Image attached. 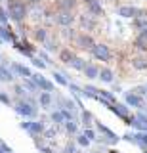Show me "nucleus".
<instances>
[{"label":"nucleus","mask_w":147,"mask_h":153,"mask_svg":"<svg viewBox=\"0 0 147 153\" xmlns=\"http://www.w3.org/2000/svg\"><path fill=\"white\" fill-rule=\"evenodd\" d=\"M10 16L16 21H21L27 16V6L23 2H10Z\"/></svg>","instance_id":"f257e3e1"},{"label":"nucleus","mask_w":147,"mask_h":153,"mask_svg":"<svg viewBox=\"0 0 147 153\" xmlns=\"http://www.w3.org/2000/svg\"><path fill=\"white\" fill-rule=\"evenodd\" d=\"M92 52H94V56L98 57V59H103V61H107L109 57H111V52H109V48L105 44H98V46H94L92 48Z\"/></svg>","instance_id":"f03ea898"},{"label":"nucleus","mask_w":147,"mask_h":153,"mask_svg":"<svg viewBox=\"0 0 147 153\" xmlns=\"http://www.w3.org/2000/svg\"><path fill=\"white\" fill-rule=\"evenodd\" d=\"M118 13H120L122 17H141L143 16V12L134 8V6H122L120 10H118Z\"/></svg>","instance_id":"7ed1b4c3"},{"label":"nucleus","mask_w":147,"mask_h":153,"mask_svg":"<svg viewBox=\"0 0 147 153\" xmlns=\"http://www.w3.org/2000/svg\"><path fill=\"white\" fill-rule=\"evenodd\" d=\"M55 21H58L59 25H63V27H69L71 23L75 21V16H71V12H59L58 17H55Z\"/></svg>","instance_id":"20e7f679"},{"label":"nucleus","mask_w":147,"mask_h":153,"mask_svg":"<svg viewBox=\"0 0 147 153\" xmlns=\"http://www.w3.org/2000/svg\"><path fill=\"white\" fill-rule=\"evenodd\" d=\"M77 44L80 48H92V46H96V44H94V38L88 36V35H78L77 36Z\"/></svg>","instance_id":"39448f33"},{"label":"nucleus","mask_w":147,"mask_h":153,"mask_svg":"<svg viewBox=\"0 0 147 153\" xmlns=\"http://www.w3.org/2000/svg\"><path fill=\"white\" fill-rule=\"evenodd\" d=\"M75 6H77V0H59L58 2L59 12H71Z\"/></svg>","instance_id":"423d86ee"},{"label":"nucleus","mask_w":147,"mask_h":153,"mask_svg":"<svg viewBox=\"0 0 147 153\" xmlns=\"http://www.w3.org/2000/svg\"><path fill=\"white\" fill-rule=\"evenodd\" d=\"M88 8H90V12H92L94 16H101V13H103V8L99 6L98 0H92V2H88Z\"/></svg>","instance_id":"0eeeda50"},{"label":"nucleus","mask_w":147,"mask_h":153,"mask_svg":"<svg viewBox=\"0 0 147 153\" xmlns=\"http://www.w3.org/2000/svg\"><path fill=\"white\" fill-rule=\"evenodd\" d=\"M94 17V16H92ZM90 17V16H80L78 17V21H80V25H82L84 29H94V19Z\"/></svg>","instance_id":"6e6552de"},{"label":"nucleus","mask_w":147,"mask_h":153,"mask_svg":"<svg viewBox=\"0 0 147 153\" xmlns=\"http://www.w3.org/2000/svg\"><path fill=\"white\" fill-rule=\"evenodd\" d=\"M132 65H134L136 69H145V67H147V59H145V57H136V59H132Z\"/></svg>","instance_id":"1a4fd4ad"},{"label":"nucleus","mask_w":147,"mask_h":153,"mask_svg":"<svg viewBox=\"0 0 147 153\" xmlns=\"http://www.w3.org/2000/svg\"><path fill=\"white\" fill-rule=\"evenodd\" d=\"M84 71H86V75L90 76V79H96V76L99 75L98 67H94V65H86V67H84Z\"/></svg>","instance_id":"9d476101"},{"label":"nucleus","mask_w":147,"mask_h":153,"mask_svg":"<svg viewBox=\"0 0 147 153\" xmlns=\"http://www.w3.org/2000/svg\"><path fill=\"white\" fill-rule=\"evenodd\" d=\"M136 25L140 31H143V29H147V17L141 16V17H136Z\"/></svg>","instance_id":"9b49d317"},{"label":"nucleus","mask_w":147,"mask_h":153,"mask_svg":"<svg viewBox=\"0 0 147 153\" xmlns=\"http://www.w3.org/2000/svg\"><path fill=\"white\" fill-rule=\"evenodd\" d=\"M99 75H101V80H105V82H111V80H113V73L109 69H103Z\"/></svg>","instance_id":"f8f14e48"},{"label":"nucleus","mask_w":147,"mask_h":153,"mask_svg":"<svg viewBox=\"0 0 147 153\" xmlns=\"http://www.w3.org/2000/svg\"><path fill=\"white\" fill-rule=\"evenodd\" d=\"M46 36H48V31H46V29H38V31H36V35H35V38L36 40H46Z\"/></svg>","instance_id":"ddd939ff"},{"label":"nucleus","mask_w":147,"mask_h":153,"mask_svg":"<svg viewBox=\"0 0 147 153\" xmlns=\"http://www.w3.org/2000/svg\"><path fill=\"white\" fill-rule=\"evenodd\" d=\"M59 56H61V59H63V61H69V63H71V61H73V57H75V56L71 54L69 50H63V52H61Z\"/></svg>","instance_id":"4468645a"},{"label":"nucleus","mask_w":147,"mask_h":153,"mask_svg":"<svg viewBox=\"0 0 147 153\" xmlns=\"http://www.w3.org/2000/svg\"><path fill=\"white\" fill-rule=\"evenodd\" d=\"M136 48H140V50H145V48H147V40L140 36V38L136 40Z\"/></svg>","instance_id":"2eb2a0df"},{"label":"nucleus","mask_w":147,"mask_h":153,"mask_svg":"<svg viewBox=\"0 0 147 153\" xmlns=\"http://www.w3.org/2000/svg\"><path fill=\"white\" fill-rule=\"evenodd\" d=\"M71 63H73V67H77V69H84V67H86V65L82 63V59H77V57H73Z\"/></svg>","instance_id":"dca6fc26"},{"label":"nucleus","mask_w":147,"mask_h":153,"mask_svg":"<svg viewBox=\"0 0 147 153\" xmlns=\"http://www.w3.org/2000/svg\"><path fill=\"white\" fill-rule=\"evenodd\" d=\"M128 103H132V105H140V100H137L136 96H128Z\"/></svg>","instance_id":"f3484780"},{"label":"nucleus","mask_w":147,"mask_h":153,"mask_svg":"<svg viewBox=\"0 0 147 153\" xmlns=\"http://www.w3.org/2000/svg\"><path fill=\"white\" fill-rule=\"evenodd\" d=\"M0 21H6V12H4V10H0Z\"/></svg>","instance_id":"a211bd4d"},{"label":"nucleus","mask_w":147,"mask_h":153,"mask_svg":"<svg viewBox=\"0 0 147 153\" xmlns=\"http://www.w3.org/2000/svg\"><path fill=\"white\" fill-rule=\"evenodd\" d=\"M84 2H86V4H88V2H92V0H84Z\"/></svg>","instance_id":"6ab92c4d"}]
</instances>
